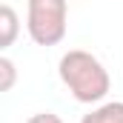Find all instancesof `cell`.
<instances>
[{"mask_svg": "<svg viewBox=\"0 0 123 123\" xmlns=\"http://www.w3.org/2000/svg\"><path fill=\"white\" fill-rule=\"evenodd\" d=\"M17 31H20V20H17V12L3 3L0 6V49H9L14 40H17Z\"/></svg>", "mask_w": 123, "mask_h": 123, "instance_id": "3", "label": "cell"}, {"mask_svg": "<svg viewBox=\"0 0 123 123\" xmlns=\"http://www.w3.org/2000/svg\"><path fill=\"white\" fill-rule=\"evenodd\" d=\"M66 26H69L66 0H29L26 31L37 46H57L66 37Z\"/></svg>", "mask_w": 123, "mask_h": 123, "instance_id": "2", "label": "cell"}, {"mask_svg": "<svg viewBox=\"0 0 123 123\" xmlns=\"http://www.w3.org/2000/svg\"><path fill=\"white\" fill-rule=\"evenodd\" d=\"M57 74L77 103H100L112 89V77L100 57L83 49H69L57 63Z\"/></svg>", "mask_w": 123, "mask_h": 123, "instance_id": "1", "label": "cell"}, {"mask_svg": "<svg viewBox=\"0 0 123 123\" xmlns=\"http://www.w3.org/2000/svg\"><path fill=\"white\" fill-rule=\"evenodd\" d=\"M14 80H17V66L12 57H0V92H12V86H14Z\"/></svg>", "mask_w": 123, "mask_h": 123, "instance_id": "5", "label": "cell"}, {"mask_svg": "<svg viewBox=\"0 0 123 123\" xmlns=\"http://www.w3.org/2000/svg\"><path fill=\"white\" fill-rule=\"evenodd\" d=\"M80 123H123V100H109L83 115Z\"/></svg>", "mask_w": 123, "mask_h": 123, "instance_id": "4", "label": "cell"}, {"mask_svg": "<svg viewBox=\"0 0 123 123\" xmlns=\"http://www.w3.org/2000/svg\"><path fill=\"white\" fill-rule=\"evenodd\" d=\"M26 123H63V120L55 115V112H37V115H31Z\"/></svg>", "mask_w": 123, "mask_h": 123, "instance_id": "6", "label": "cell"}]
</instances>
